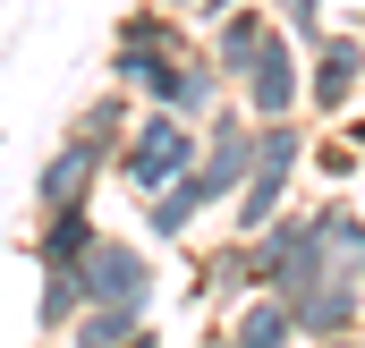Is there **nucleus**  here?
<instances>
[{"label":"nucleus","mask_w":365,"mask_h":348,"mask_svg":"<svg viewBox=\"0 0 365 348\" xmlns=\"http://www.w3.org/2000/svg\"><path fill=\"white\" fill-rule=\"evenodd\" d=\"M195 145H204V128H195V119L162 111V102H145V111H136V128L110 145V178H128V195H153V187H170V178L195 170Z\"/></svg>","instance_id":"obj_1"},{"label":"nucleus","mask_w":365,"mask_h":348,"mask_svg":"<svg viewBox=\"0 0 365 348\" xmlns=\"http://www.w3.org/2000/svg\"><path fill=\"white\" fill-rule=\"evenodd\" d=\"M238 111L247 119H289V111H306V51H297V34L289 26H264V43H255V60L238 68Z\"/></svg>","instance_id":"obj_2"},{"label":"nucleus","mask_w":365,"mask_h":348,"mask_svg":"<svg viewBox=\"0 0 365 348\" xmlns=\"http://www.w3.org/2000/svg\"><path fill=\"white\" fill-rule=\"evenodd\" d=\"M247 263H255V289H272V297H297V289L331 280V272H323V238H314V213L264 221V230L247 238Z\"/></svg>","instance_id":"obj_3"},{"label":"nucleus","mask_w":365,"mask_h":348,"mask_svg":"<svg viewBox=\"0 0 365 348\" xmlns=\"http://www.w3.org/2000/svg\"><path fill=\"white\" fill-rule=\"evenodd\" d=\"M77 280H86L93 306H153V255H145V238L93 230L86 255H77Z\"/></svg>","instance_id":"obj_4"},{"label":"nucleus","mask_w":365,"mask_h":348,"mask_svg":"<svg viewBox=\"0 0 365 348\" xmlns=\"http://www.w3.org/2000/svg\"><path fill=\"white\" fill-rule=\"evenodd\" d=\"M255 170V119L238 111V93H221L212 111H204V145H195V178H204V195H212V213L238 195V178Z\"/></svg>","instance_id":"obj_5"},{"label":"nucleus","mask_w":365,"mask_h":348,"mask_svg":"<svg viewBox=\"0 0 365 348\" xmlns=\"http://www.w3.org/2000/svg\"><path fill=\"white\" fill-rule=\"evenodd\" d=\"M365 86V34L323 26V43H306V111L314 119H340Z\"/></svg>","instance_id":"obj_6"},{"label":"nucleus","mask_w":365,"mask_h":348,"mask_svg":"<svg viewBox=\"0 0 365 348\" xmlns=\"http://www.w3.org/2000/svg\"><path fill=\"white\" fill-rule=\"evenodd\" d=\"M102 178H110V145L68 119V136H60V145L43 153V170H34V204H86Z\"/></svg>","instance_id":"obj_7"},{"label":"nucleus","mask_w":365,"mask_h":348,"mask_svg":"<svg viewBox=\"0 0 365 348\" xmlns=\"http://www.w3.org/2000/svg\"><path fill=\"white\" fill-rule=\"evenodd\" d=\"M289 323L297 340H331V332H365V289L357 280H314L289 297Z\"/></svg>","instance_id":"obj_8"},{"label":"nucleus","mask_w":365,"mask_h":348,"mask_svg":"<svg viewBox=\"0 0 365 348\" xmlns=\"http://www.w3.org/2000/svg\"><path fill=\"white\" fill-rule=\"evenodd\" d=\"M102 86L136 93V102H170V86H179V51H153V43H110Z\"/></svg>","instance_id":"obj_9"},{"label":"nucleus","mask_w":365,"mask_h":348,"mask_svg":"<svg viewBox=\"0 0 365 348\" xmlns=\"http://www.w3.org/2000/svg\"><path fill=\"white\" fill-rule=\"evenodd\" d=\"M221 332H230V348H297L289 297H272V289H247L238 306H221Z\"/></svg>","instance_id":"obj_10"},{"label":"nucleus","mask_w":365,"mask_h":348,"mask_svg":"<svg viewBox=\"0 0 365 348\" xmlns=\"http://www.w3.org/2000/svg\"><path fill=\"white\" fill-rule=\"evenodd\" d=\"M136 204H145V238H153V247H179L187 230L212 213V195H204V178H195V170L170 178V187H153V195H136Z\"/></svg>","instance_id":"obj_11"},{"label":"nucleus","mask_w":365,"mask_h":348,"mask_svg":"<svg viewBox=\"0 0 365 348\" xmlns=\"http://www.w3.org/2000/svg\"><path fill=\"white\" fill-rule=\"evenodd\" d=\"M314 238H323V272L365 289V221L349 204H314Z\"/></svg>","instance_id":"obj_12"},{"label":"nucleus","mask_w":365,"mask_h":348,"mask_svg":"<svg viewBox=\"0 0 365 348\" xmlns=\"http://www.w3.org/2000/svg\"><path fill=\"white\" fill-rule=\"evenodd\" d=\"M264 26H272V9H255V0H238V9H221V17H212V43H204V51L221 60V77H230V86H238V68L255 60Z\"/></svg>","instance_id":"obj_13"},{"label":"nucleus","mask_w":365,"mask_h":348,"mask_svg":"<svg viewBox=\"0 0 365 348\" xmlns=\"http://www.w3.org/2000/svg\"><path fill=\"white\" fill-rule=\"evenodd\" d=\"M93 230H102V221H93V195H86V204H43V230H34V263H77Z\"/></svg>","instance_id":"obj_14"},{"label":"nucleus","mask_w":365,"mask_h":348,"mask_svg":"<svg viewBox=\"0 0 365 348\" xmlns=\"http://www.w3.org/2000/svg\"><path fill=\"white\" fill-rule=\"evenodd\" d=\"M145 323H153V306H93V297H86V306L68 314L60 340H68V348H119V340H136Z\"/></svg>","instance_id":"obj_15"},{"label":"nucleus","mask_w":365,"mask_h":348,"mask_svg":"<svg viewBox=\"0 0 365 348\" xmlns=\"http://www.w3.org/2000/svg\"><path fill=\"white\" fill-rule=\"evenodd\" d=\"M221 213H230V230H238V238H255L264 221L289 213V178H280V170H247V178H238V195H230Z\"/></svg>","instance_id":"obj_16"},{"label":"nucleus","mask_w":365,"mask_h":348,"mask_svg":"<svg viewBox=\"0 0 365 348\" xmlns=\"http://www.w3.org/2000/svg\"><path fill=\"white\" fill-rule=\"evenodd\" d=\"M255 289V263H247V238H230V247H212V255L195 263V297L204 306H238Z\"/></svg>","instance_id":"obj_17"},{"label":"nucleus","mask_w":365,"mask_h":348,"mask_svg":"<svg viewBox=\"0 0 365 348\" xmlns=\"http://www.w3.org/2000/svg\"><path fill=\"white\" fill-rule=\"evenodd\" d=\"M34 272H43V289H34V323H43V340H60L68 314L86 306V280H77V263H34Z\"/></svg>","instance_id":"obj_18"},{"label":"nucleus","mask_w":365,"mask_h":348,"mask_svg":"<svg viewBox=\"0 0 365 348\" xmlns=\"http://www.w3.org/2000/svg\"><path fill=\"white\" fill-rule=\"evenodd\" d=\"M306 128H297V111L289 119H255V170H280V178H297L306 170Z\"/></svg>","instance_id":"obj_19"},{"label":"nucleus","mask_w":365,"mask_h":348,"mask_svg":"<svg viewBox=\"0 0 365 348\" xmlns=\"http://www.w3.org/2000/svg\"><path fill=\"white\" fill-rule=\"evenodd\" d=\"M136 111H145V102H136V93H119V86H102V93H86V111H77V128H86V136H102V145H119V136H128V128H136Z\"/></svg>","instance_id":"obj_20"},{"label":"nucleus","mask_w":365,"mask_h":348,"mask_svg":"<svg viewBox=\"0 0 365 348\" xmlns=\"http://www.w3.org/2000/svg\"><path fill=\"white\" fill-rule=\"evenodd\" d=\"M264 9L297 34V51H306V43H323V0H264Z\"/></svg>","instance_id":"obj_21"},{"label":"nucleus","mask_w":365,"mask_h":348,"mask_svg":"<svg viewBox=\"0 0 365 348\" xmlns=\"http://www.w3.org/2000/svg\"><path fill=\"white\" fill-rule=\"evenodd\" d=\"M314 162H323L331 178H349V170L365 162V128H349V136H323V153H314Z\"/></svg>","instance_id":"obj_22"},{"label":"nucleus","mask_w":365,"mask_h":348,"mask_svg":"<svg viewBox=\"0 0 365 348\" xmlns=\"http://www.w3.org/2000/svg\"><path fill=\"white\" fill-rule=\"evenodd\" d=\"M297 348H365V332H331V340H297Z\"/></svg>","instance_id":"obj_23"},{"label":"nucleus","mask_w":365,"mask_h":348,"mask_svg":"<svg viewBox=\"0 0 365 348\" xmlns=\"http://www.w3.org/2000/svg\"><path fill=\"white\" fill-rule=\"evenodd\" d=\"M119 348H162V332H153V323H145V332H136V340H119Z\"/></svg>","instance_id":"obj_24"},{"label":"nucleus","mask_w":365,"mask_h":348,"mask_svg":"<svg viewBox=\"0 0 365 348\" xmlns=\"http://www.w3.org/2000/svg\"><path fill=\"white\" fill-rule=\"evenodd\" d=\"M162 9H179V17H204V0H162Z\"/></svg>","instance_id":"obj_25"},{"label":"nucleus","mask_w":365,"mask_h":348,"mask_svg":"<svg viewBox=\"0 0 365 348\" xmlns=\"http://www.w3.org/2000/svg\"><path fill=\"white\" fill-rule=\"evenodd\" d=\"M195 348H230V332H221V323H212V332H204V340H195Z\"/></svg>","instance_id":"obj_26"}]
</instances>
